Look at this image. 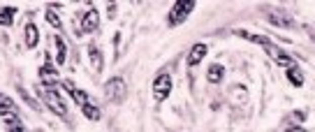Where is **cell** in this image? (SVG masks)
Masks as SVG:
<instances>
[{
	"mask_svg": "<svg viewBox=\"0 0 315 132\" xmlns=\"http://www.w3.org/2000/svg\"><path fill=\"white\" fill-rule=\"evenodd\" d=\"M195 7H197L195 0H179V3H174L172 10H169L167 23H169V26H181V23L190 17L192 12H195Z\"/></svg>",
	"mask_w": 315,
	"mask_h": 132,
	"instance_id": "1",
	"label": "cell"
},
{
	"mask_svg": "<svg viewBox=\"0 0 315 132\" xmlns=\"http://www.w3.org/2000/svg\"><path fill=\"white\" fill-rule=\"evenodd\" d=\"M104 98L111 102V105H123L125 98H128V86L121 77H111L104 83Z\"/></svg>",
	"mask_w": 315,
	"mask_h": 132,
	"instance_id": "2",
	"label": "cell"
},
{
	"mask_svg": "<svg viewBox=\"0 0 315 132\" xmlns=\"http://www.w3.org/2000/svg\"><path fill=\"white\" fill-rule=\"evenodd\" d=\"M37 93H40V98H42V102L49 107V109L54 111L56 116H65V114H67L65 100L60 98V95L56 93L54 88H42V86H37Z\"/></svg>",
	"mask_w": 315,
	"mask_h": 132,
	"instance_id": "3",
	"label": "cell"
},
{
	"mask_svg": "<svg viewBox=\"0 0 315 132\" xmlns=\"http://www.w3.org/2000/svg\"><path fill=\"white\" fill-rule=\"evenodd\" d=\"M169 93H172V77L167 72H163L153 79V98H155V102H165Z\"/></svg>",
	"mask_w": 315,
	"mask_h": 132,
	"instance_id": "4",
	"label": "cell"
},
{
	"mask_svg": "<svg viewBox=\"0 0 315 132\" xmlns=\"http://www.w3.org/2000/svg\"><path fill=\"white\" fill-rule=\"evenodd\" d=\"M266 19L278 28H297V21H294V17L288 10H271L266 14Z\"/></svg>",
	"mask_w": 315,
	"mask_h": 132,
	"instance_id": "5",
	"label": "cell"
},
{
	"mask_svg": "<svg viewBox=\"0 0 315 132\" xmlns=\"http://www.w3.org/2000/svg\"><path fill=\"white\" fill-rule=\"evenodd\" d=\"M306 123V111H290L288 116L281 118V130H301Z\"/></svg>",
	"mask_w": 315,
	"mask_h": 132,
	"instance_id": "6",
	"label": "cell"
},
{
	"mask_svg": "<svg viewBox=\"0 0 315 132\" xmlns=\"http://www.w3.org/2000/svg\"><path fill=\"white\" fill-rule=\"evenodd\" d=\"M40 81H42L44 86H49V88L58 86V72H56V67L51 65L49 61L40 67Z\"/></svg>",
	"mask_w": 315,
	"mask_h": 132,
	"instance_id": "7",
	"label": "cell"
},
{
	"mask_svg": "<svg viewBox=\"0 0 315 132\" xmlns=\"http://www.w3.org/2000/svg\"><path fill=\"white\" fill-rule=\"evenodd\" d=\"M207 54H209V47L204 42L192 44L190 54H188V67H197L202 61H204V58H207Z\"/></svg>",
	"mask_w": 315,
	"mask_h": 132,
	"instance_id": "8",
	"label": "cell"
},
{
	"mask_svg": "<svg viewBox=\"0 0 315 132\" xmlns=\"http://www.w3.org/2000/svg\"><path fill=\"white\" fill-rule=\"evenodd\" d=\"M264 51H266V54H269V56H271V58L278 63V65H283V67H290V65H294V61H292V58H290V56L285 54V51H283L281 47H276V44H273V42L269 44V47H264Z\"/></svg>",
	"mask_w": 315,
	"mask_h": 132,
	"instance_id": "9",
	"label": "cell"
},
{
	"mask_svg": "<svg viewBox=\"0 0 315 132\" xmlns=\"http://www.w3.org/2000/svg\"><path fill=\"white\" fill-rule=\"evenodd\" d=\"M63 88H65L67 93L72 95V100H74V102H76V105H79V107H84V105H91V102H93V100H91V95H88V93H84L82 88H76L72 81H63Z\"/></svg>",
	"mask_w": 315,
	"mask_h": 132,
	"instance_id": "10",
	"label": "cell"
},
{
	"mask_svg": "<svg viewBox=\"0 0 315 132\" xmlns=\"http://www.w3.org/2000/svg\"><path fill=\"white\" fill-rule=\"evenodd\" d=\"M100 28V12L98 10H88L82 19V30L84 33H95Z\"/></svg>",
	"mask_w": 315,
	"mask_h": 132,
	"instance_id": "11",
	"label": "cell"
},
{
	"mask_svg": "<svg viewBox=\"0 0 315 132\" xmlns=\"http://www.w3.org/2000/svg\"><path fill=\"white\" fill-rule=\"evenodd\" d=\"M88 58H91V65L95 72L104 70V58H102V51H100L98 44H88Z\"/></svg>",
	"mask_w": 315,
	"mask_h": 132,
	"instance_id": "12",
	"label": "cell"
},
{
	"mask_svg": "<svg viewBox=\"0 0 315 132\" xmlns=\"http://www.w3.org/2000/svg\"><path fill=\"white\" fill-rule=\"evenodd\" d=\"M23 37H26V47H28V49H35V47H37L40 30H37V26H35L33 21L26 23V28H23Z\"/></svg>",
	"mask_w": 315,
	"mask_h": 132,
	"instance_id": "13",
	"label": "cell"
},
{
	"mask_svg": "<svg viewBox=\"0 0 315 132\" xmlns=\"http://www.w3.org/2000/svg\"><path fill=\"white\" fill-rule=\"evenodd\" d=\"M234 35H239V37L248 39V42L260 44V47H269L271 44V39L266 37V35H257V33H250V30H234Z\"/></svg>",
	"mask_w": 315,
	"mask_h": 132,
	"instance_id": "14",
	"label": "cell"
},
{
	"mask_svg": "<svg viewBox=\"0 0 315 132\" xmlns=\"http://www.w3.org/2000/svg\"><path fill=\"white\" fill-rule=\"evenodd\" d=\"M54 44H56V63H58V65H65V58H67V44H65V39L60 37V35H56Z\"/></svg>",
	"mask_w": 315,
	"mask_h": 132,
	"instance_id": "15",
	"label": "cell"
},
{
	"mask_svg": "<svg viewBox=\"0 0 315 132\" xmlns=\"http://www.w3.org/2000/svg\"><path fill=\"white\" fill-rule=\"evenodd\" d=\"M5 127L10 132H23L26 125L21 123V118L17 116V111H12V114H5Z\"/></svg>",
	"mask_w": 315,
	"mask_h": 132,
	"instance_id": "16",
	"label": "cell"
},
{
	"mask_svg": "<svg viewBox=\"0 0 315 132\" xmlns=\"http://www.w3.org/2000/svg\"><path fill=\"white\" fill-rule=\"evenodd\" d=\"M223 79H225V67L223 65H218V63H216V65H211L207 70V81L209 83H213V86H216V83H220Z\"/></svg>",
	"mask_w": 315,
	"mask_h": 132,
	"instance_id": "17",
	"label": "cell"
},
{
	"mask_svg": "<svg viewBox=\"0 0 315 132\" xmlns=\"http://www.w3.org/2000/svg\"><path fill=\"white\" fill-rule=\"evenodd\" d=\"M14 17H17V7H3V10H0V26L12 28Z\"/></svg>",
	"mask_w": 315,
	"mask_h": 132,
	"instance_id": "18",
	"label": "cell"
},
{
	"mask_svg": "<svg viewBox=\"0 0 315 132\" xmlns=\"http://www.w3.org/2000/svg\"><path fill=\"white\" fill-rule=\"evenodd\" d=\"M12 111H17V105H14V100H12L10 95L0 93V116L12 114Z\"/></svg>",
	"mask_w": 315,
	"mask_h": 132,
	"instance_id": "19",
	"label": "cell"
},
{
	"mask_svg": "<svg viewBox=\"0 0 315 132\" xmlns=\"http://www.w3.org/2000/svg\"><path fill=\"white\" fill-rule=\"evenodd\" d=\"M288 79L292 86H304V72L299 70L297 65H290L288 67Z\"/></svg>",
	"mask_w": 315,
	"mask_h": 132,
	"instance_id": "20",
	"label": "cell"
},
{
	"mask_svg": "<svg viewBox=\"0 0 315 132\" xmlns=\"http://www.w3.org/2000/svg\"><path fill=\"white\" fill-rule=\"evenodd\" d=\"M82 111H84V116H86L88 121H100V116H102V111H100V107L95 105V102H91V105H84Z\"/></svg>",
	"mask_w": 315,
	"mask_h": 132,
	"instance_id": "21",
	"label": "cell"
},
{
	"mask_svg": "<svg viewBox=\"0 0 315 132\" xmlns=\"http://www.w3.org/2000/svg\"><path fill=\"white\" fill-rule=\"evenodd\" d=\"M44 19H47V23H49L51 28H56V30H60V28H63V21H60V17L54 12V7H47V12H44Z\"/></svg>",
	"mask_w": 315,
	"mask_h": 132,
	"instance_id": "22",
	"label": "cell"
},
{
	"mask_svg": "<svg viewBox=\"0 0 315 132\" xmlns=\"http://www.w3.org/2000/svg\"><path fill=\"white\" fill-rule=\"evenodd\" d=\"M229 95H232V98H237V105H244L246 100H248V95H246V91H244L241 86H234Z\"/></svg>",
	"mask_w": 315,
	"mask_h": 132,
	"instance_id": "23",
	"label": "cell"
},
{
	"mask_svg": "<svg viewBox=\"0 0 315 132\" xmlns=\"http://www.w3.org/2000/svg\"><path fill=\"white\" fill-rule=\"evenodd\" d=\"M19 93H21V98H23V100H26V102H28V105H30V107H33V109H35V111H40V109H42V107H40V105H37V102H35V100H33V98H30V95H28V93H26V91H23V88H19Z\"/></svg>",
	"mask_w": 315,
	"mask_h": 132,
	"instance_id": "24",
	"label": "cell"
}]
</instances>
